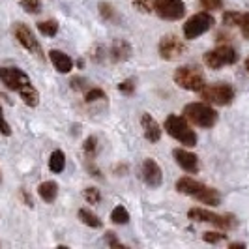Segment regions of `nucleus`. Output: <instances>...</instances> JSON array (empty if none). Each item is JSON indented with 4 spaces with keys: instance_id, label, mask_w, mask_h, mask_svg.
<instances>
[{
    "instance_id": "nucleus-22",
    "label": "nucleus",
    "mask_w": 249,
    "mask_h": 249,
    "mask_svg": "<svg viewBox=\"0 0 249 249\" xmlns=\"http://www.w3.org/2000/svg\"><path fill=\"white\" fill-rule=\"evenodd\" d=\"M79 219H81L85 225H88V227H92V229H100L101 227L100 217H98L96 213H92L90 210H85V208L79 210Z\"/></svg>"
},
{
    "instance_id": "nucleus-4",
    "label": "nucleus",
    "mask_w": 249,
    "mask_h": 249,
    "mask_svg": "<svg viewBox=\"0 0 249 249\" xmlns=\"http://www.w3.org/2000/svg\"><path fill=\"white\" fill-rule=\"evenodd\" d=\"M200 96L204 103H213V105H229L234 100V90L231 85H210L200 90Z\"/></svg>"
},
{
    "instance_id": "nucleus-10",
    "label": "nucleus",
    "mask_w": 249,
    "mask_h": 249,
    "mask_svg": "<svg viewBox=\"0 0 249 249\" xmlns=\"http://www.w3.org/2000/svg\"><path fill=\"white\" fill-rule=\"evenodd\" d=\"M15 37H17V41L28 49L30 53H34L36 56L41 58V47H39V41L36 39V36L32 34V30L28 28L26 25L23 23H19V25H15Z\"/></svg>"
},
{
    "instance_id": "nucleus-3",
    "label": "nucleus",
    "mask_w": 249,
    "mask_h": 249,
    "mask_svg": "<svg viewBox=\"0 0 249 249\" xmlns=\"http://www.w3.org/2000/svg\"><path fill=\"white\" fill-rule=\"evenodd\" d=\"M175 83L184 90H191V92H200L204 88V75L200 73L197 68H189V66H182L175 71Z\"/></svg>"
},
{
    "instance_id": "nucleus-30",
    "label": "nucleus",
    "mask_w": 249,
    "mask_h": 249,
    "mask_svg": "<svg viewBox=\"0 0 249 249\" xmlns=\"http://www.w3.org/2000/svg\"><path fill=\"white\" fill-rule=\"evenodd\" d=\"M103 98H105V92H103V90H100V88H92L87 96H85V100H87L88 103L98 101V100H103Z\"/></svg>"
},
{
    "instance_id": "nucleus-31",
    "label": "nucleus",
    "mask_w": 249,
    "mask_h": 249,
    "mask_svg": "<svg viewBox=\"0 0 249 249\" xmlns=\"http://www.w3.org/2000/svg\"><path fill=\"white\" fill-rule=\"evenodd\" d=\"M133 2H135V8H137L139 12H150L152 6H154L152 0H133Z\"/></svg>"
},
{
    "instance_id": "nucleus-36",
    "label": "nucleus",
    "mask_w": 249,
    "mask_h": 249,
    "mask_svg": "<svg viewBox=\"0 0 249 249\" xmlns=\"http://www.w3.org/2000/svg\"><path fill=\"white\" fill-rule=\"evenodd\" d=\"M107 242H109V246H111V248H114V246H116V248H124V246L116 240V236H114L112 232H107Z\"/></svg>"
},
{
    "instance_id": "nucleus-12",
    "label": "nucleus",
    "mask_w": 249,
    "mask_h": 249,
    "mask_svg": "<svg viewBox=\"0 0 249 249\" xmlns=\"http://www.w3.org/2000/svg\"><path fill=\"white\" fill-rule=\"evenodd\" d=\"M173 156H175L176 163H178L186 173L195 175V173L199 171V158H197L193 152L184 150V148H176L175 152H173Z\"/></svg>"
},
{
    "instance_id": "nucleus-18",
    "label": "nucleus",
    "mask_w": 249,
    "mask_h": 249,
    "mask_svg": "<svg viewBox=\"0 0 249 249\" xmlns=\"http://www.w3.org/2000/svg\"><path fill=\"white\" fill-rule=\"evenodd\" d=\"M129 54H131V47L125 43L124 39H116V41L112 43L111 58L114 62H124V60L129 58Z\"/></svg>"
},
{
    "instance_id": "nucleus-21",
    "label": "nucleus",
    "mask_w": 249,
    "mask_h": 249,
    "mask_svg": "<svg viewBox=\"0 0 249 249\" xmlns=\"http://www.w3.org/2000/svg\"><path fill=\"white\" fill-rule=\"evenodd\" d=\"M66 167V156L62 150H54L49 158V169L53 173H62Z\"/></svg>"
},
{
    "instance_id": "nucleus-11",
    "label": "nucleus",
    "mask_w": 249,
    "mask_h": 249,
    "mask_svg": "<svg viewBox=\"0 0 249 249\" xmlns=\"http://www.w3.org/2000/svg\"><path fill=\"white\" fill-rule=\"evenodd\" d=\"M160 54H161V58L165 60H175L178 56H182V53H184V43L178 39L176 36H165L160 41Z\"/></svg>"
},
{
    "instance_id": "nucleus-32",
    "label": "nucleus",
    "mask_w": 249,
    "mask_h": 249,
    "mask_svg": "<svg viewBox=\"0 0 249 249\" xmlns=\"http://www.w3.org/2000/svg\"><path fill=\"white\" fill-rule=\"evenodd\" d=\"M100 13L105 17V19H112L114 17V10H112V6H109V4H100Z\"/></svg>"
},
{
    "instance_id": "nucleus-29",
    "label": "nucleus",
    "mask_w": 249,
    "mask_h": 249,
    "mask_svg": "<svg viewBox=\"0 0 249 249\" xmlns=\"http://www.w3.org/2000/svg\"><path fill=\"white\" fill-rule=\"evenodd\" d=\"M21 6H23L28 13H37L41 10L39 0H21Z\"/></svg>"
},
{
    "instance_id": "nucleus-25",
    "label": "nucleus",
    "mask_w": 249,
    "mask_h": 249,
    "mask_svg": "<svg viewBox=\"0 0 249 249\" xmlns=\"http://www.w3.org/2000/svg\"><path fill=\"white\" fill-rule=\"evenodd\" d=\"M85 199H87L88 204H98L101 200V193L98 187H87L85 189Z\"/></svg>"
},
{
    "instance_id": "nucleus-17",
    "label": "nucleus",
    "mask_w": 249,
    "mask_h": 249,
    "mask_svg": "<svg viewBox=\"0 0 249 249\" xmlns=\"http://www.w3.org/2000/svg\"><path fill=\"white\" fill-rule=\"evenodd\" d=\"M195 199L199 200V202H202V204H208V206H217L221 197H219V193H217L213 187L202 186L199 193L195 195Z\"/></svg>"
},
{
    "instance_id": "nucleus-14",
    "label": "nucleus",
    "mask_w": 249,
    "mask_h": 249,
    "mask_svg": "<svg viewBox=\"0 0 249 249\" xmlns=\"http://www.w3.org/2000/svg\"><path fill=\"white\" fill-rule=\"evenodd\" d=\"M141 125H142V131H144V137L148 139L150 142H158L161 139V127L160 124L152 118V114L144 112L141 116Z\"/></svg>"
},
{
    "instance_id": "nucleus-34",
    "label": "nucleus",
    "mask_w": 249,
    "mask_h": 249,
    "mask_svg": "<svg viewBox=\"0 0 249 249\" xmlns=\"http://www.w3.org/2000/svg\"><path fill=\"white\" fill-rule=\"evenodd\" d=\"M0 133H2V135H10V133H12V129H10L8 122L4 120V114H2V107H0Z\"/></svg>"
},
{
    "instance_id": "nucleus-37",
    "label": "nucleus",
    "mask_w": 249,
    "mask_h": 249,
    "mask_svg": "<svg viewBox=\"0 0 249 249\" xmlns=\"http://www.w3.org/2000/svg\"><path fill=\"white\" fill-rule=\"evenodd\" d=\"M120 90L125 92V94H127V92H133V81H124V83L120 85Z\"/></svg>"
},
{
    "instance_id": "nucleus-39",
    "label": "nucleus",
    "mask_w": 249,
    "mask_h": 249,
    "mask_svg": "<svg viewBox=\"0 0 249 249\" xmlns=\"http://www.w3.org/2000/svg\"><path fill=\"white\" fill-rule=\"evenodd\" d=\"M246 70H248V71H249V58H248V60H246Z\"/></svg>"
},
{
    "instance_id": "nucleus-9",
    "label": "nucleus",
    "mask_w": 249,
    "mask_h": 249,
    "mask_svg": "<svg viewBox=\"0 0 249 249\" xmlns=\"http://www.w3.org/2000/svg\"><path fill=\"white\" fill-rule=\"evenodd\" d=\"M0 81L10 90H17V92H19V88L25 87L26 83H30L28 75L17 68H0Z\"/></svg>"
},
{
    "instance_id": "nucleus-5",
    "label": "nucleus",
    "mask_w": 249,
    "mask_h": 249,
    "mask_svg": "<svg viewBox=\"0 0 249 249\" xmlns=\"http://www.w3.org/2000/svg\"><path fill=\"white\" fill-rule=\"evenodd\" d=\"M212 25L213 17L210 13H197V15L189 17L187 23L184 25V36H186V39H197L204 32H208Z\"/></svg>"
},
{
    "instance_id": "nucleus-20",
    "label": "nucleus",
    "mask_w": 249,
    "mask_h": 249,
    "mask_svg": "<svg viewBox=\"0 0 249 249\" xmlns=\"http://www.w3.org/2000/svg\"><path fill=\"white\" fill-rule=\"evenodd\" d=\"M19 94H21V98H23V101L28 107H36L37 103H39V94H37V90L30 83H26L23 88H19Z\"/></svg>"
},
{
    "instance_id": "nucleus-28",
    "label": "nucleus",
    "mask_w": 249,
    "mask_h": 249,
    "mask_svg": "<svg viewBox=\"0 0 249 249\" xmlns=\"http://www.w3.org/2000/svg\"><path fill=\"white\" fill-rule=\"evenodd\" d=\"M200 6L208 12H215L223 8V0H200Z\"/></svg>"
},
{
    "instance_id": "nucleus-23",
    "label": "nucleus",
    "mask_w": 249,
    "mask_h": 249,
    "mask_svg": "<svg viewBox=\"0 0 249 249\" xmlns=\"http://www.w3.org/2000/svg\"><path fill=\"white\" fill-rule=\"evenodd\" d=\"M111 221L116 225H125L129 221V213H127L124 206H116L111 212Z\"/></svg>"
},
{
    "instance_id": "nucleus-38",
    "label": "nucleus",
    "mask_w": 249,
    "mask_h": 249,
    "mask_svg": "<svg viewBox=\"0 0 249 249\" xmlns=\"http://www.w3.org/2000/svg\"><path fill=\"white\" fill-rule=\"evenodd\" d=\"M234 248H246V244H231V249Z\"/></svg>"
},
{
    "instance_id": "nucleus-1",
    "label": "nucleus",
    "mask_w": 249,
    "mask_h": 249,
    "mask_svg": "<svg viewBox=\"0 0 249 249\" xmlns=\"http://www.w3.org/2000/svg\"><path fill=\"white\" fill-rule=\"evenodd\" d=\"M184 116H186V120L193 122L199 127H212L217 122V112L206 103H189V105H186L184 107Z\"/></svg>"
},
{
    "instance_id": "nucleus-27",
    "label": "nucleus",
    "mask_w": 249,
    "mask_h": 249,
    "mask_svg": "<svg viewBox=\"0 0 249 249\" xmlns=\"http://www.w3.org/2000/svg\"><path fill=\"white\" fill-rule=\"evenodd\" d=\"M225 238H227V234H223V232H204L202 234V240L208 242V244H219Z\"/></svg>"
},
{
    "instance_id": "nucleus-24",
    "label": "nucleus",
    "mask_w": 249,
    "mask_h": 249,
    "mask_svg": "<svg viewBox=\"0 0 249 249\" xmlns=\"http://www.w3.org/2000/svg\"><path fill=\"white\" fill-rule=\"evenodd\" d=\"M37 28H39V32L45 34V36H54V34L58 32V23H56V21H43V23L37 25Z\"/></svg>"
},
{
    "instance_id": "nucleus-15",
    "label": "nucleus",
    "mask_w": 249,
    "mask_h": 249,
    "mask_svg": "<svg viewBox=\"0 0 249 249\" xmlns=\"http://www.w3.org/2000/svg\"><path fill=\"white\" fill-rule=\"evenodd\" d=\"M49 56H51V62L54 64V68H56L60 73H70V71L73 70V60H71L66 53H62V51L53 49L49 53Z\"/></svg>"
},
{
    "instance_id": "nucleus-13",
    "label": "nucleus",
    "mask_w": 249,
    "mask_h": 249,
    "mask_svg": "<svg viewBox=\"0 0 249 249\" xmlns=\"http://www.w3.org/2000/svg\"><path fill=\"white\" fill-rule=\"evenodd\" d=\"M142 178H144V182H146L150 187L161 186L163 173H161V169H160V165L154 161L152 158L144 160V163H142Z\"/></svg>"
},
{
    "instance_id": "nucleus-6",
    "label": "nucleus",
    "mask_w": 249,
    "mask_h": 249,
    "mask_svg": "<svg viewBox=\"0 0 249 249\" xmlns=\"http://www.w3.org/2000/svg\"><path fill=\"white\" fill-rule=\"evenodd\" d=\"M236 60H238L236 51L232 49V47H229V45H221V47H217V49H213L204 54V64L208 68H212V70H219L223 66H231V64H234Z\"/></svg>"
},
{
    "instance_id": "nucleus-26",
    "label": "nucleus",
    "mask_w": 249,
    "mask_h": 249,
    "mask_svg": "<svg viewBox=\"0 0 249 249\" xmlns=\"http://www.w3.org/2000/svg\"><path fill=\"white\" fill-rule=\"evenodd\" d=\"M240 21H242V13L238 12H227L223 15V25L227 26H240Z\"/></svg>"
},
{
    "instance_id": "nucleus-8",
    "label": "nucleus",
    "mask_w": 249,
    "mask_h": 249,
    "mask_svg": "<svg viewBox=\"0 0 249 249\" xmlns=\"http://www.w3.org/2000/svg\"><path fill=\"white\" fill-rule=\"evenodd\" d=\"M187 217L189 219H195V221H202V223H212L215 227H221V229L232 227V223L229 221V217L217 215V213L210 212V210H204V208H191L187 212Z\"/></svg>"
},
{
    "instance_id": "nucleus-16",
    "label": "nucleus",
    "mask_w": 249,
    "mask_h": 249,
    "mask_svg": "<svg viewBox=\"0 0 249 249\" xmlns=\"http://www.w3.org/2000/svg\"><path fill=\"white\" fill-rule=\"evenodd\" d=\"M202 186H204V184L197 182L195 178H191V176H184V178H180V180H178L176 189H178L182 195H191V197H195V195L200 191V187Z\"/></svg>"
},
{
    "instance_id": "nucleus-7",
    "label": "nucleus",
    "mask_w": 249,
    "mask_h": 249,
    "mask_svg": "<svg viewBox=\"0 0 249 249\" xmlns=\"http://www.w3.org/2000/svg\"><path fill=\"white\" fill-rule=\"evenodd\" d=\"M156 13L167 21H178L186 15V4L182 0H154Z\"/></svg>"
},
{
    "instance_id": "nucleus-2",
    "label": "nucleus",
    "mask_w": 249,
    "mask_h": 249,
    "mask_svg": "<svg viewBox=\"0 0 249 249\" xmlns=\"http://www.w3.org/2000/svg\"><path fill=\"white\" fill-rule=\"evenodd\" d=\"M165 129H167V133H169L171 137H175L176 141H180L182 144H186L189 148L197 144V135L189 129L186 118H182V116L171 114V116L165 120Z\"/></svg>"
},
{
    "instance_id": "nucleus-19",
    "label": "nucleus",
    "mask_w": 249,
    "mask_h": 249,
    "mask_svg": "<svg viewBox=\"0 0 249 249\" xmlns=\"http://www.w3.org/2000/svg\"><path fill=\"white\" fill-rule=\"evenodd\" d=\"M37 193H39V197L45 200V202H53V200L56 199V195H58V186H56V182H43V184H39L37 187Z\"/></svg>"
},
{
    "instance_id": "nucleus-35",
    "label": "nucleus",
    "mask_w": 249,
    "mask_h": 249,
    "mask_svg": "<svg viewBox=\"0 0 249 249\" xmlns=\"http://www.w3.org/2000/svg\"><path fill=\"white\" fill-rule=\"evenodd\" d=\"M240 28H242L244 36L249 37V13H246V15H242V21H240Z\"/></svg>"
},
{
    "instance_id": "nucleus-33",
    "label": "nucleus",
    "mask_w": 249,
    "mask_h": 249,
    "mask_svg": "<svg viewBox=\"0 0 249 249\" xmlns=\"http://www.w3.org/2000/svg\"><path fill=\"white\" fill-rule=\"evenodd\" d=\"M85 152L88 156H94V152H96V137H88L85 141Z\"/></svg>"
}]
</instances>
